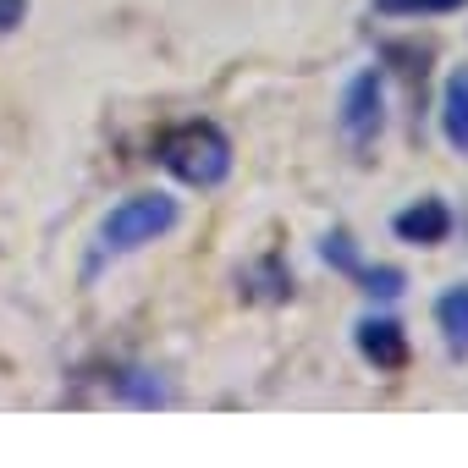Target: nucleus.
Here are the masks:
<instances>
[{"mask_svg": "<svg viewBox=\"0 0 468 468\" xmlns=\"http://www.w3.org/2000/svg\"><path fill=\"white\" fill-rule=\"evenodd\" d=\"M238 282H243L238 292H243L249 303H287V298H292V271H287V260H282V254L254 260Z\"/></svg>", "mask_w": 468, "mask_h": 468, "instance_id": "7", "label": "nucleus"}, {"mask_svg": "<svg viewBox=\"0 0 468 468\" xmlns=\"http://www.w3.org/2000/svg\"><path fill=\"white\" fill-rule=\"evenodd\" d=\"M386 127V94H380V72H358L342 94V138L353 149H369Z\"/></svg>", "mask_w": 468, "mask_h": 468, "instance_id": "3", "label": "nucleus"}, {"mask_svg": "<svg viewBox=\"0 0 468 468\" xmlns=\"http://www.w3.org/2000/svg\"><path fill=\"white\" fill-rule=\"evenodd\" d=\"M441 133L457 154H468V67L446 78V94H441Z\"/></svg>", "mask_w": 468, "mask_h": 468, "instance_id": "8", "label": "nucleus"}, {"mask_svg": "<svg viewBox=\"0 0 468 468\" xmlns=\"http://www.w3.org/2000/svg\"><path fill=\"white\" fill-rule=\"evenodd\" d=\"M83 375L100 380V402H122V408H165L171 402L160 375L133 369V364H100V369H83Z\"/></svg>", "mask_w": 468, "mask_h": 468, "instance_id": "4", "label": "nucleus"}, {"mask_svg": "<svg viewBox=\"0 0 468 468\" xmlns=\"http://www.w3.org/2000/svg\"><path fill=\"white\" fill-rule=\"evenodd\" d=\"M386 56H391V61H402V67H397V72H402V78H408V83H413V89H419V83H424V61H430V56H424V50H413V45H391V50H386Z\"/></svg>", "mask_w": 468, "mask_h": 468, "instance_id": "13", "label": "nucleus"}, {"mask_svg": "<svg viewBox=\"0 0 468 468\" xmlns=\"http://www.w3.org/2000/svg\"><path fill=\"white\" fill-rule=\"evenodd\" d=\"M320 254H325V265H331V271H342V276H353V271L364 265V260H358V249H353V238H347L342 226H336L331 238L320 243Z\"/></svg>", "mask_w": 468, "mask_h": 468, "instance_id": "12", "label": "nucleus"}, {"mask_svg": "<svg viewBox=\"0 0 468 468\" xmlns=\"http://www.w3.org/2000/svg\"><path fill=\"white\" fill-rule=\"evenodd\" d=\"M28 17V0H0V34H17Z\"/></svg>", "mask_w": 468, "mask_h": 468, "instance_id": "14", "label": "nucleus"}, {"mask_svg": "<svg viewBox=\"0 0 468 468\" xmlns=\"http://www.w3.org/2000/svg\"><path fill=\"white\" fill-rule=\"evenodd\" d=\"M353 342H358V353H364V364H375V369H402L408 364V331L397 325V320H358L353 325Z\"/></svg>", "mask_w": 468, "mask_h": 468, "instance_id": "5", "label": "nucleus"}, {"mask_svg": "<svg viewBox=\"0 0 468 468\" xmlns=\"http://www.w3.org/2000/svg\"><path fill=\"white\" fill-rule=\"evenodd\" d=\"M171 226H176V198H171V193H133V198H122V204L100 220V231H94L89 276H94L105 260H122V254H133V249L165 238Z\"/></svg>", "mask_w": 468, "mask_h": 468, "instance_id": "1", "label": "nucleus"}, {"mask_svg": "<svg viewBox=\"0 0 468 468\" xmlns=\"http://www.w3.org/2000/svg\"><path fill=\"white\" fill-rule=\"evenodd\" d=\"M435 325H441V342L452 358H468V287H452L441 303H435Z\"/></svg>", "mask_w": 468, "mask_h": 468, "instance_id": "9", "label": "nucleus"}, {"mask_svg": "<svg viewBox=\"0 0 468 468\" xmlns=\"http://www.w3.org/2000/svg\"><path fill=\"white\" fill-rule=\"evenodd\" d=\"M353 282H358L369 298H397V292L408 287V276H402L397 265H358V271H353Z\"/></svg>", "mask_w": 468, "mask_h": 468, "instance_id": "11", "label": "nucleus"}, {"mask_svg": "<svg viewBox=\"0 0 468 468\" xmlns=\"http://www.w3.org/2000/svg\"><path fill=\"white\" fill-rule=\"evenodd\" d=\"M468 0H375L380 17H452Z\"/></svg>", "mask_w": 468, "mask_h": 468, "instance_id": "10", "label": "nucleus"}, {"mask_svg": "<svg viewBox=\"0 0 468 468\" xmlns=\"http://www.w3.org/2000/svg\"><path fill=\"white\" fill-rule=\"evenodd\" d=\"M154 154L187 187H220L231 176V138L215 122H182V127H171Z\"/></svg>", "mask_w": 468, "mask_h": 468, "instance_id": "2", "label": "nucleus"}, {"mask_svg": "<svg viewBox=\"0 0 468 468\" xmlns=\"http://www.w3.org/2000/svg\"><path fill=\"white\" fill-rule=\"evenodd\" d=\"M391 231H397L402 243H413V249H435V243H446V238H452V209H446L441 198H419V204L397 209Z\"/></svg>", "mask_w": 468, "mask_h": 468, "instance_id": "6", "label": "nucleus"}]
</instances>
